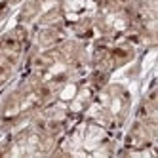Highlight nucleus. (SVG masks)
Instances as JSON below:
<instances>
[{
    "mask_svg": "<svg viewBox=\"0 0 158 158\" xmlns=\"http://www.w3.org/2000/svg\"><path fill=\"white\" fill-rule=\"evenodd\" d=\"M158 0H95L86 17L71 27V36L86 42L130 40L139 50L156 48Z\"/></svg>",
    "mask_w": 158,
    "mask_h": 158,
    "instance_id": "f257e3e1",
    "label": "nucleus"
},
{
    "mask_svg": "<svg viewBox=\"0 0 158 158\" xmlns=\"http://www.w3.org/2000/svg\"><path fill=\"white\" fill-rule=\"evenodd\" d=\"M73 118L63 107L50 103L32 118L0 135V156H52Z\"/></svg>",
    "mask_w": 158,
    "mask_h": 158,
    "instance_id": "f03ea898",
    "label": "nucleus"
},
{
    "mask_svg": "<svg viewBox=\"0 0 158 158\" xmlns=\"http://www.w3.org/2000/svg\"><path fill=\"white\" fill-rule=\"evenodd\" d=\"M23 71L40 78L55 97L65 86L89 73V42L67 36L50 48L31 52Z\"/></svg>",
    "mask_w": 158,
    "mask_h": 158,
    "instance_id": "7ed1b4c3",
    "label": "nucleus"
},
{
    "mask_svg": "<svg viewBox=\"0 0 158 158\" xmlns=\"http://www.w3.org/2000/svg\"><path fill=\"white\" fill-rule=\"evenodd\" d=\"M116 156L156 158L158 156V88L156 69L143 78L131 116L120 135Z\"/></svg>",
    "mask_w": 158,
    "mask_h": 158,
    "instance_id": "20e7f679",
    "label": "nucleus"
},
{
    "mask_svg": "<svg viewBox=\"0 0 158 158\" xmlns=\"http://www.w3.org/2000/svg\"><path fill=\"white\" fill-rule=\"evenodd\" d=\"M52 89L40 78L23 71L0 92V126L4 131L32 118L52 103Z\"/></svg>",
    "mask_w": 158,
    "mask_h": 158,
    "instance_id": "39448f33",
    "label": "nucleus"
},
{
    "mask_svg": "<svg viewBox=\"0 0 158 158\" xmlns=\"http://www.w3.org/2000/svg\"><path fill=\"white\" fill-rule=\"evenodd\" d=\"M118 147V135L82 116L61 135L52 156H116Z\"/></svg>",
    "mask_w": 158,
    "mask_h": 158,
    "instance_id": "423d86ee",
    "label": "nucleus"
},
{
    "mask_svg": "<svg viewBox=\"0 0 158 158\" xmlns=\"http://www.w3.org/2000/svg\"><path fill=\"white\" fill-rule=\"evenodd\" d=\"M94 6L95 0H23L12 19L29 29L61 25L71 35V27L86 17Z\"/></svg>",
    "mask_w": 158,
    "mask_h": 158,
    "instance_id": "0eeeda50",
    "label": "nucleus"
},
{
    "mask_svg": "<svg viewBox=\"0 0 158 158\" xmlns=\"http://www.w3.org/2000/svg\"><path fill=\"white\" fill-rule=\"evenodd\" d=\"M143 52L130 40H94L89 42V74L101 86L130 67Z\"/></svg>",
    "mask_w": 158,
    "mask_h": 158,
    "instance_id": "6e6552de",
    "label": "nucleus"
},
{
    "mask_svg": "<svg viewBox=\"0 0 158 158\" xmlns=\"http://www.w3.org/2000/svg\"><path fill=\"white\" fill-rule=\"evenodd\" d=\"M31 52L29 27L10 21L0 31V92L23 73Z\"/></svg>",
    "mask_w": 158,
    "mask_h": 158,
    "instance_id": "1a4fd4ad",
    "label": "nucleus"
},
{
    "mask_svg": "<svg viewBox=\"0 0 158 158\" xmlns=\"http://www.w3.org/2000/svg\"><path fill=\"white\" fill-rule=\"evenodd\" d=\"M23 0H0V31H2L10 21H12L14 14L21 6Z\"/></svg>",
    "mask_w": 158,
    "mask_h": 158,
    "instance_id": "9d476101",
    "label": "nucleus"
},
{
    "mask_svg": "<svg viewBox=\"0 0 158 158\" xmlns=\"http://www.w3.org/2000/svg\"><path fill=\"white\" fill-rule=\"evenodd\" d=\"M2 133H4V130H2V126H0V135H2Z\"/></svg>",
    "mask_w": 158,
    "mask_h": 158,
    "instance_id": "9b49d317",
    "label": "nucleus"
}]
</instances>
